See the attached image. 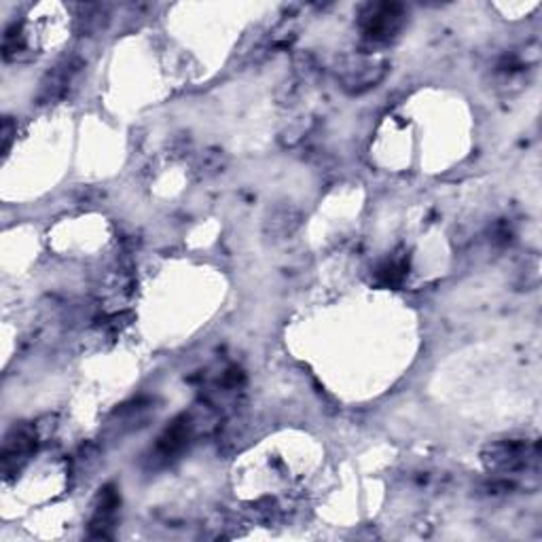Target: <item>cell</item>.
<instances>
[{
  "mask_svg": "<svg viewBox=\"0 0 542 542\" xmlns=\"http://www.w3.org/2000/svg\"><path fill=\"white\" fill-rule=\"evenodd\" d=\"M400 7L399 4H371L367 13H362V30L373 41L390 38L400 26Z\"/></svg>",
  "mask_w": 542,
  "mask_h": 542,
  "instance_id": "6da1fadb",
  "label": "cell"
},
{
  "mask_svg": "<svg viewBox=\"0 0 542 542\" xmlns=\"http://www.w3.org/2000/svg\"><path fill=\"white\" fill-rule=\"evenodd\" d=\"M483 460L489 468L494 471H517L522 468L525 460H528V447L523 443H517V441H500V443L489 445L485 449Z\"/></svg>",
  "mask_w": 542,
  "mask_h": 542,
  "instance_id": "7a4b0ae2",
  "label": "cell"
},
{
  "mask_svg": "<svg viewBox=\"0 0 542 542\" xmlns=\"http://www.w3.org/2000/svg\"><path fill=\"white\" fill-rule=\"evenodd\" d=\"M35 443H36V433L32 428L20 426L11 430L3 447L4 471H9L11 466H18V460H24V457L35 449Z\"/></svg>",
  "mask_w": 542,
  "mask_h": 542,
  "instance_id": "3957f363",
  "label": "cell"
},
{
  "mask_svg": "<svg viewBox=\"0 0 542 542\" xmlns=\"http://www.w3.org/2000/svg\"><path fill=\"white\" fill-rule=\"evenodd\" d=\"M72 72H75V64L72 61H64V64L55 66V69L44 77V81L41 83V92H38V100L41 102H52L64 92V87L69 85Z\"/></svg>",
  "mask_w": 542,
  "mask_h": 542,
  "instance_id": "277c9868",
  "label": "cell"
},
{
  "mask_svg": "<svg viewBox=\"0 0 542 542\" xmlns=\"http://www.w3.org/2000/svg\"><path fill=\"white\" fill-rule=\"evenodd\" d=\"M301 222V214L297 208H293V206H280V208H276L270 214V219L265 222V229L270 236H290V233L295 231V229L299 227Z\"/></svg>",
  "mask_w": 542,
  "mask_h": 542,
  "instance_id": "5b68a950",
  "label": "cell"
}]
</instances>
